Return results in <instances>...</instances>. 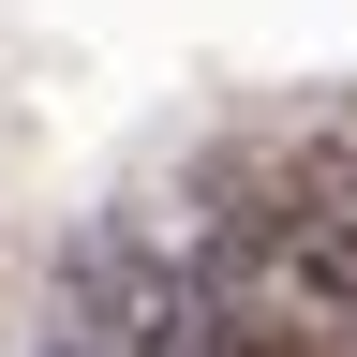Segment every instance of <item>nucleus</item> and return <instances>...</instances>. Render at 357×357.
I'll return each mask as SVG.
<instances>
[{
  "instance_id": "nucleus-1",
  "label": "nucleus",
  "mask_w": 357,
  "mask_h": 357,
  "mask_svg": "<svg viewBox=\"0 0 357 357\" xmlns=\"http://www.w3.org/2000/svg\"><path fill=\"white\" fill-rule=\"evenodd\" d=\"M45 357H238L149 223H89L45 283Z\"/></svg>"
},
{
  "instance_id": "nucleus-2",
  "label": "nucleus",
  "mask_w": 357,
  "mask_h": 357,
  "mask_svg": "<svg viewBox=\"0 0 357 357\" xmlns=\"http://www.w3.org/2000/svg\"><path fill=\"white\" fill-rule=\"evenodd\" d=\"M238 223L268 238L283 298L312 312V342L357 357V149H283V164L238 194Z\"/></svg>"
}]
</instances>
